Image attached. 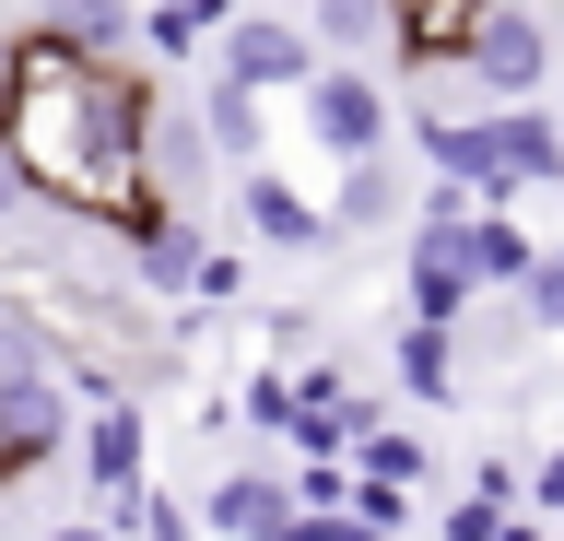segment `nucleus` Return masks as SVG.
Instances as JSON below:
<instances>
[{"mask_svg":"<svg viewBox=\"0 0 564 541\" xmlns=\"http://www.w3.org/2000/svg\"><path fill=\"white\" fill-rule=\"evenodd\" d=\"M153 118H165V83L141 59H83L59 24H24L0 47V142L24 165L35 213L95 224L106 248H141L176 213L153 188Z\"/></svg>","mask_w":564,"mask_h":541,"instance_id":"1","label":"nucleus"},{"mask_svg":"<svg viewBox=\"0 0 564 541\" xmlns=\"http://www.w3.org/2000/svg\"><path fill=\"white\" fill-rule=\"evenodd\" d=\"M447 83H470V107H541L553 83V24L529 0H482L447 47Z\"/></svg>","mask_w":564,"mask_h":541,"instance_id":"2","label":"nucleus"},{"mask_svg":"<svg viewBox=\"0 0 564 541\" xmlns=\"http://www.w3.org/2000/svg\"><path fill=\"white\" fill-rule=\"evenodd\" d=\"M294 130H306L329 165H352V153H388V142H400V107H388V83H377V72L317 59V83L294 95Z\"/></svg>","mask_w":564,"mask_h":541,"instance_id":"3","label":"nucleus"},{"mask_svg":"<svg viewBox=\"0 0 564 541\" xmlns=\"http://www.w3.org/2000/svg\"><path fill=\"white\" fill-rule=\"evenodd\" d=\"M212 72L247 83V95H306V83H317V36H306V12H236V24L212 36Z\"/></svg>","mask_w":564,"mask_h":541,"instance_id":"4","label":"nucleus"},{"mask_svg":"<svg viewBox=\"0 0 564 541\" xmlns=\"http://www.w3.org/2000/svg\"><path fill=\"white\" fill-rule=\"evenodd\" d=\"M236 213H247V248H271V259H329L341 248L329 201H306L282 165H236Z\"/></svg>","mask_w":564,"mask_h":541,"instance_id":"5","label":"nucleus"},{"mask_svg":"<svg viewBox=\"0 0 564 541\" xmlns=\"http://www.w3.org/2000/svg\"><path fill=\"white\" fill-rule=\"evenodd\" d=\"M70 435H83V389H70V377H12V389H0V447H12L24 483L70 459Z\"/></svg>","mask_w":564,"mask_h":541,"instance_id":"6","label":"nucleus"},{"mask_svg":"<svg viewBox=\"0 0 564 541\" xmlns=\"http://www.w3.org/2000/svg\"><path fill=\"white\" fill-rule=\"evenodd\" d=\"M70 470H83V495H118V483H141V400H130V389H95V400H83Z\"/></svg>","mask_w":564,"mask_h":541,"instance_id":"7","label":"nucleus"},{"mask_svg":"<svg viewBox=\"0 0 564 541\" xmlns=\"http://www.w3.org/2000/svg\"><path fill=\"white\" fill-rule=\"evenodd\" d=\"M200 530H224V541H294V483H282V470H224L212 506H200Z\"/></svg>","mask_w":564,"mask_h":541,"instance_id":"8","label":"nucleus"},{"mask_svg":"<svg viewBox=\"0 0 564 541\" xmlns=\"http://www.w3.org/2000/svg\"><path fill=\"white\" fill-rule=\"evenodd\" d=\"M400 294H412V318L458 329L470 306H482V283H470V248H458V236H423V224H412V271H400Z\"/></svg>","mask_w":564,"mask_h":541,"instance_id":"9","label":"nucleus"},{"mask_svg":"<svg viewBox=\"0 0 564 541\" xmlns=\"http://www.w3.org/2000/svg\"><path fill=\"white\" fill-rule=\"evenodd\" d=\"M306 36H317V59L377 72V59H400V0H306Z\"/></svg>","mask_w":564,"mask_h":541,"instance_id":"10","label":"nucleus"},{"mask_svg":"<svg viewBox=\"0 0 564 541\" xmlns=\"http://www.w3.org/2000/svg\"><path fill=\"white\" fill-rule=\"evenodd\" d=\"M188 118L212 130V153H224V165H271V95H247V83H224V72H212Z\"/></svg>","mask_w":564,"mask_h":541,"instance_id":"11","label":"nucleus"},{"mask_svg":"<svg viewBox=\"0 0 564 541\" xmlns=\"http://www.w3.org/2000/svg\"><path fill=\"white\" fill-rule=\"evenodd\" d=\"M494 153H506V188H564V118L553 107H494Z\"/></svg>","mask_w":564,"mask_h":541,"instance_id":"12","label":"nucleus"},{"mask_svg":"<svg viewBox=\"0 0 564 541\" xmlns=\"http://www.w3.org/2000/svg\"><path fill=\"white\" fill-rule=\"evenodd\" d=\"M388 365H400V400H423V412H447L470 377H458V329H435V318H412L400 342H388Z\"/></svg>","mask_w":564,"mask_h":541,"instance_id":"13","label":"nucleus"},{"mask_svg":"<svg viewBox=\"0 0 564 541\" xmlns=\"http://www.w3.org/2000/svg\"><path fill=\"white\" fill-rule=\"evenodd\" d=\"M400 201H412V177H400V153H352L341 177H329V224H341V236H365V224H388Z\"/></svg>","mask_w":564,"mask_h":541,"instance_id":"14","label":"nucleus"},{"mask_svg":"<svg viewBox=\"0 0 564 541\" xmlns=\"http://www.w3.org/2000/svg\"><path fill=\"white\" fill-rule=\"evenodd\" d=\"M247 0H141V59H200Z\"/></svg>","mask_w":564,"mask_h":541,"instance_id":"15","label":"nucleus"},{"mask_svg":"<svg viewBox=\"0 0 564 541\" xmlns=\"http://www.w3.org/2000/svg\"><path fill=\"white\" fill-rule=\"evenodd\" d=\"M458 248H470V283H482V294H518L529 271H541V248H529L518 213H470V236H458Z\"/></svg>","mask_w":564,"mask_h":541,"instance_id":"16","label":"nucleus"},{"mask_svg":"<svg viewBox=\"0 0 564 541\" xmlns=\"http://www.w3.org/2000/svg\"><path fill=\"white\" fill-rule=\"evenodd\" d=\"M47 24L83 59H141V0H47Z\"/></svg>","mask_w":564,"mask_h":541,"instance_id":"17","label":"nucleus"},{"mask_svg":"<svg viewBox=\"0 0 564 541\" xmlns=\"http://www.w3.org/2000/svg\"><path fill=\"white\" fill-rule=\"evenodd\" d=\"M458 354H470V365H529V354H541V329H529L518 294H482V306L458 318Z\"/></svg>","mask_w":564,"mask_h":541,"instance_id":"18","label":"nucleus"},{"mask_svg":"<svg viewBox=\"0 0 564 541\" xmlns=\"http://www.w3.org/2000/svg\"><path fill=\"white\" fill-rule=\"evenodd\" d=\"M482 0H400V72H447L458 24H470Z\"/></svg>","mask_w":564,"mask_h":541,"instance_id":"19","label":"nucleus"},{"mask_svg":"<svg viewBox=\"0 0 564 541\" xmlns=\"http://www.w3.org/2000/svg\"><path fill=\"white\" fill-rule=\"evenodd\" d=\"M518 306H529V329H541V342H564V259H553V248H541V271L518 283Z\"/></svg>","mask_w":564,"mask_h":541,"instance_id":"20","label":"nucleus"},{"mask_svg":"<svg viewBox=\"0 0 564 541\" xmlns=\"http://www.w3.org/2000/svg\"><path fill=\"white\" fill-rule=\"evenodd\" d=\"M236 294H247V259H236V248H200V283H188V306L212 318V306H236Z\"/></svg>","mask_w":564,"mask_h":541,"instance_id":"21","label":"nucleus"},{"mask_svg":"<svg viewBox=\"0 0 564 541\" xmlns=\"http://www.w3.org/2000/svg\"><path fill=\"white\" fill-rule=\"evenodd\" d=\"M294 506H306V518L352 506V459H306V470H294Z\"/></svg>","mask_w":564,"mask_h":541,"instance_id":"22","label":"nucleus"},{"mask_svg":"<svg viewBox=\"0 0 564 541\" xmlns=\"http://www.w3.org/2000/svg\"><path fill=\"white\" fill-rule=\"evenodd\" d=\"M470 495H482V506H506V518H518V495H529V483H518V459H470Z\"/></svg>","mask_w":564,"mask_h":541,"instance_id":"23","label":"nucleus"},{"mask_svg":"<svg viewBox=\"0 0 564 541\" xmlns=\"http://www.w3.org/2000/svg\"><path fill=\"white\" fill-rule=\"evenodd\" d=\"M35 213V188H24V165H12V142H0V224H24Z\"/></svg>","mask_w":564,"mask_h":541,"instance_id":"24","label":"nucleus"},{"mask_svg":"<svg viewBox=\"0 0 564 541\" xmlns=\"http://www.w3.org/2000/svg\"><path fill=\"white\" fill-rule=\"evenodd\" d=\"M35 541H118V530H95V518H70V530H35Z\"/></svg>","mask_w":564,"mask_h":541,"instance_id":"25","label":"nucleus"},{"mask_svg":"<svg viewBox=\"0 0 564 541\" xmlns=\"http://www.w3.org/2000/svg\"><path fill=\"white\" fill-rule=\"evenodd\" d=\"M12 483H24V470H12V447H0V495H12Z\"/></svg>","mask_w":564,"mask_h":541,"instance_id":"26","label":"nucleus"},{"mask_svg":"<svg viewBox=\"0 0 564 541\" xmlns=\"http://www.w3.org/2000/svg\"><path fill=\"white\" fill-rule=\"evenodd\" d=\"M0 47H12V36H0Z\"/></svg>","mask_w":564,"mask_h":541,"instance_id":"27","label":"nucleus"},{"mask_svg":"<svg viewBox=\"0 0 564 541\" xmlns=\"http://www.w3.org/2000/svg\"><path fill=\"white\" fill-rule=\"evenodd\" d=\"M553 259H564V248H553Z\"/></svg>","mask_w":564,"mask_h":541,"instance_id":"28","label":"nucleus"}]
</instances>
